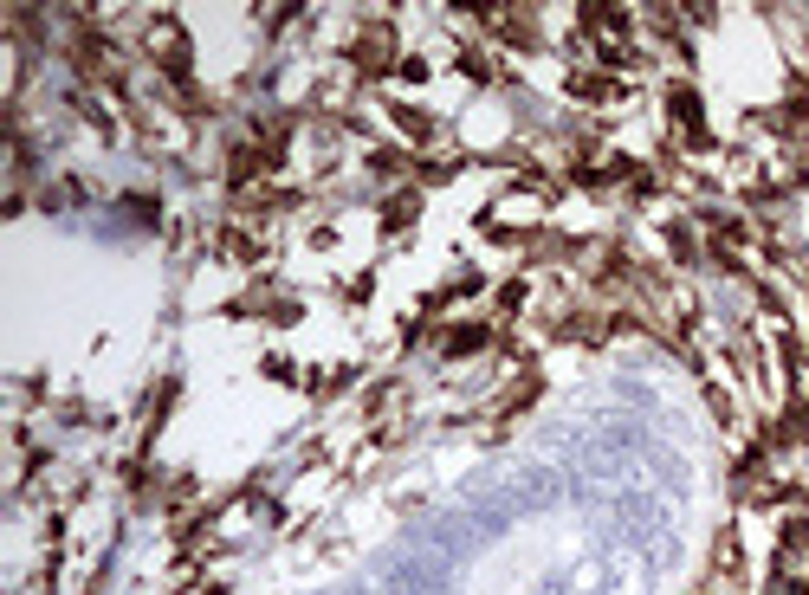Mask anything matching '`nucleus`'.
<instances>
[{
    "label": "nucleus",
    "instance_id": "nucleus-4",
    "mask_svg": "<svg viewBox=\"0 0 809 595\" xmlns=\"http://www.w3.org/2000/svg\"><path fill=\"white\" fill-rule=\"evenodd\" d=\"M214 253H221V259H233V266H259V259H266L272 246L259 240L253 227H221V233H214Z\"/></svg>",
    "mask_w": 809,
    "mask_h": 595
},
{
    "label": "nucleus",
    "instance_id": "nucleus-8",
    "mask_svg": "<svg viewBox=\"0 0 809 595\" xmlns=\"http://www.w3.org/2000/svg\"><path fill=\"white\" fill-rule=\"evenodd\" d=\"M460 78H473V85H492V59H486V46H460Z\"/></svg>",
    "mask_w": 809,
    "mask_h": 595
},
{
    "label": "nucleus",
    "instance_id": "nucleus-1",
    "mask_svg": "<svg viewBox=\"0 0 809 595\" xmlns=\"http://www.w3.org/2000/svg\"><path fill=\"white\" fill-rule=\"evenodd\" d=\"M661 104H667V123L680 130V149H693V156H712V123H706V104H699V91L687 85V78H667V91H661Z\"/></svg>",
    "mask_w": 809,
    "mask_h": 595
},
{
    "label": "nucleus",
    "instance_id": "nucleus-10",
    "mask_svg": "<svg viewBox=\"0 0 809 595\" xmlns=\"http://www.w3.org/2000/svg\"><path fill=\"white\" fill-rule=\"evenodd\" d=\"M428 72H434V65L421 59V52H408V59L395 65V78H402V85H428Z\"/></svg>",
    "mask_w": 809,
    "mask_h": 595
},
{
    "label": "nucleus",
    "instance_id": "nucleus-9",
    "mask_svg": "<svg viewBox=\"0 0 809 595\" xmlns=\"http://www.w3.org/2000/svg\"><path fill=\"white\" fill-rule=\"evenodd\" d=\"M492 304H499L505 317H518V311L531 304V279H505V285H499V298H492Z\"/></svg>",
    "mask_w": 809,
    "mask_h": 595
},
{
    "label": "nucleus",
    "instance_id": "nucleus-11",
    "mask_svg": "<svg viewBox=\"0 0 809 595\" xmlns=\"http://www.w3.org/2000/svg\"><path fill=\"white\" fill-rule=\"evenodd\" d=\"M693 595H706V589H693Z\"/></svg>",
    "mask_w": 809,
    "mask_h": 595
},
{
    "label": "nucleus",
    "instance_id": "nucleus-7",
    "mask_svg": "<svg viewBox=\"0 0 809 595\" xmlns=\"http://www.w3.org/2000/svg\"><path fill=\"white\" fill-rule=\"evenodd\" d=\"M712 570H725V576H745V544H738V531H719V550H712Z\"/></svg>",
    "mask_w": 809,
    "mask_h": 595
},
{
    "label": "nucleus",
    "instance_id": "nucleus-5",
    "mask_svg": "<svg viewBox=\"0 0 809 595\" xmlns=\"http://www.w3.org/2000/svg\"><path fill=\"white\" fill-rule=\"evenodd\" d=\"M661 246H667V259H674V266H699V259H706V246H699L693 220H680V214L661 220Z\"/></svg>",
    "mask_w": 809,
    "mask_h": 595
},
{
    "label": "nucleus",
    "instance_id": "nucleus-3",
    "mask_svg": "<svg viewBox=\"0 0 809 595\" xmlns=\"http://www.w3.org/2000/svg\"><path fill=\"white\" fill-rule=\"evenodd\" d=\"M564 98H577V104H628L635 85H622V78H609V72H570Z\"/></svg>",
    "mask_w": 809,
    "mask_h": 595
},
{
    "label": "nucleus",
    "instance_id": "nucleus-2",
    "mask_svg": "<svg viewBox=\"0 0 809 595\" xmlns=\"http://www.w3.org/2000/svg\"><path fill=\"white\" fill-rule=\"evenodd\" d=\"M434 350H441L447 363L486 356V350H492V324H486V317H460V324H441V330H434Z\"/></svg>",
    "mask_w": 809,
    "mask_h": 595
},
{
    "label": "nucleus",
    "instance_id": "nucleus-6",
    "mask_svg": "<svg viewBox=\"0 0 809 595\" xmlns=\"http://www.w3.org/2000/svg\"><path fill=\"white\" fill-rule=\"evenodd\" d=\"M415 214H421V195H415V188H395V195L382 201V227H408Z\"/></svg>",
    "mask_w": 809,
    "mask_h": 595
}]
</instances>
